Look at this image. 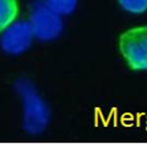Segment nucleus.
I'll return each mask as SVG.
<instances>
[{
  "label": "nucleus",
  "instance_id": "1",
  "mask_svg": "<svg viewBox=\"0 0 147 144\" xmlns=\"http://www.w3.org/2000/svg\"><path fill=\"white\" fill-rule=\"evenodd\" d=\"M119 50L131 70L147 71V26L132 27L121 33Z\"/></svg>",
  "mask_w": 147,
  "mask_h": 144
},
{
  "label": "nucleus",
  "instance_id": "2",
  "mask_svg": "<svg viewBox=\"0 0 147 144\" xmlns=\"http://www.w3.org/2000/svg\"><path fill=\"white\" fill-rule=\"evenodd\" d=\"M30 23L33 34L39 39H53L61 31V20L59 13L54 11L47 1L33 9Z\"/></svg>",
  "mask_w": 147,
  "mask_h": 144
},
{
  "label": "nucleus",
  "instance_id": "3",
  "mask_svg": "<svg viewBox=\"0 0 147 144\" xmlns=\"http://www.w3.org/2000/svg\"><path fill=\"white\" fill-rule=\"evenodd\" d=\"M3 33L1 46L10 54H18L26 50L34 35L30 22L12 23Z\"/></svg>",
  "mask_w": 147,
  "mask_h": 144
},
{
  "label": "nucleus",
  "instance_id": "4",
  "mask_svg": "<svg viewBox=\"0 0 147 144\" xmlns=\"http://www.w3.org/2000/svg\"><path fill=\"white\" fill-rule=\"evenodd\" d=\"M26 125L28 131L39 132L47 123V113L45 108L37 96L27 95L26 96Z\"/></svg>",
  "mask_w": 147,
  "mask_h": 144
},
{
  "label": "nucleus",
  "instance_id": "5",
  "mask_svg": "<svg viewBox=\"0 0 147 144\" xmlns=\"http://www.w3.org/2000/svg\"><path fill=\"white\" fill-rule=\"evenodd\" d=\"M18 13L17 0H0V33L16 20Z\"/></svg>",
  "mask_w": 147,
  "mask_h": 144
},
{
  "label": "nucleus",
  "instance_id": "6",
  "mask_svg": "<svg viewBox=\"0 0 147 144\" xmlns=\"http://www.w3.org/2000/svg\"><path fill=\"white\" fill-rule=\"evenodd\" d=\"M125 11L131 13H142L147 11V0H118Z\"/></svg>",
  "mask_w": 147,
  "mask_h": 144
},
{
  "label": "nucleus",
  "instance_id": "7",
  "mask_svg": "<svg viewBox=\"0 0 147 144\" xmlns=\"http://www.w3.org/2000/svg\"><path fill=\"white\" fill-rule=\"evenodd\" d=\"M47 4L59 15L70 13L75 10L76 0H47Z\"/></svg>",
  "mask_w": 147,
  "mask_h": 144
}]
</instances>
